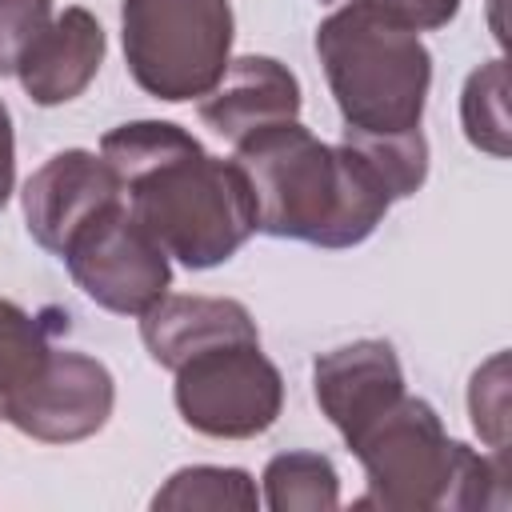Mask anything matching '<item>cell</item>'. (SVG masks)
I'll list each match as a JSON object with an SVG mask.
<instances>
[{
	"label": "cell",
	"mask_w": 512,
	"mask_h": 512,
	"mask_svg": "<svg viewBox=\"0 0 512 512\" xmlns=\"http://www.w3.org/2000/svg\"><path fill=\"white\" fill-rule=\"evenodd\" d=\"M124 204L192 272L232 260L256 232L252 188L236 160L212 156L172 120H128L100 136Z\"/></svg>",
	"instance_id": "obj_1"
},
{
	"label": "cell",
	"mask_w": 512,
	"mask_h": 512,
	"mask_svg": "<svg viewBox=\"0 0 512 512\" xmlns=\"http://www.w3.org/2000/svg\"><path fill=\"white\" fill-rule=\"evenodd\" d=\"M252 188L256 232L316 248H356L388 216L392 200L356 148L324 144L300 120L272 124L232 156Z\"/></svg>",
	"instance_id": "obj_2"
},
{
	"label": "cell",
	"mask_w": 512,
	"mask_h": 512,
	"mask_svg": "<svg viewBox=\"0 0 512 512\" xmlns=\"http://www.w3.org/2000/svg\"><path fill=\"white\" fill-rule=\"evenodd\" d=\"M348 452L360 460L368 492L356 508L384 512H480L504 508L508 460L476 452L444 432L440 412L404 392L372 416Z\"/></svg>",
	"instance_id": "obj_3"
},
{
	"label": "cell",
	"mask_w": 512,
	"mask_h": 512,
	"mask_svg": "<svg viewBox=\"0 0 512 512\" xmlns=\"http://www.w3.org/2000/svg\"><path fill=\"white\" fill-rule=\"evenodd\" d=\"M316 56L344 132L400 136L424 120L432 52L420 32L372 0H348L316 28Z\"/></svg>",
	"instance_id": "obj_4"
},
{
	"label": "cell",
	"mask_w": 512,
	"mask_h": 512,
	"mask_svg": "<svg viewBox=\"0 0 512 512\" xmlns=\"http://www.w3.org/2000/svg\"><path fill=\"white\" fill-rule=\"evenodd\" d=\"M228 0H124L120 40L132 80L164 100L184 104L208 96L232 60Z\"/></svg>",
	"instance_id": "obj_5"
},
{
	"label": "cell",
	"mask_w": 512,
	"mask_h": 512,
	"mask_svg": "<svg viewBox=\"0 0 512 512\" xmlns=\"http://www.w3.org/2000/svg\"><path fill=\"white\" fill-rule=\"evenodd\" d=\"M172 376L180 420L212 440H252L268 432L284 408V376L260 352V340L196 352L172 368Z\"/></svg>",
	"instance_id": "obj_6"
},
{
	"label": "cell",
	"mask_w": 512,
	"mask_h": 512,
	"mask_svg": "<svg viewBox=\"0 0 512 512\" xmlns=\"http://www.w3.org/2000/svg\"><path fill=\"white\" fill-rule=\"evenodd\" d=\"M60 260L76 288L116 316H144L172 288V256L132 216L124 196L96 212L64 244Z\"/></svg>",
	"instance_id": "obj_7"
},
{
	"label": "cell",
	"mask_w": 512,
	"mask_h": 512,
	"mask_svg": "<svg viewBox=\"0 0 512 512\" xmlns=\"http://www.w3.org/2000/svg\"><path fill=\"white\" fill-rule=\"evenodd\" d=\"M116 408V380L104 360L52 348L40 376L8 408V424L40 444H76L96 436Z\"/></svg>",
	"instance_id": "obj_8"
},
{
	"label": "cell",
	"mask_w": 512,
	"mask_h": 512,
	"mask_svg": "<svg viewBox=\"0 0 512 512\" xmlns=\"http://www.w3.org/2000/svg\"><path fill=\"white\" fill-rule=\"evenodd\" d=\"M120 180L112 164L100 152L88 148H64L48 156L28 180H24V224L40 248L52 256L64 252V244L108 204H116Z\"/></svg>",
	"instance_id": "obj_9"
},
{
	"label": "cell",
	"mask_w": 512,
	"mask_h": 512,
	"mask_svg": "<svg viewBox=\"0 0 512 512\" xmlns=\"http://www.w3.org/2000/svg\"><path fill=\"white\" fill-rule=\"evenodd\" d=\"M312 392L328 424L344 436V444L380 416L396 396H404V368L388 340H352L332 352H320L312 364Z\"/></svg>",
	"instance_id": "obj_10"
},
{
	"label": "cell",
	"mask_w": 512,
	"mask_h": 512,
	"mask_svg": "<svg viewBox=\"0 0 512 512\" xmlns=\"http://www.w3.org/2000/svg\"><path fill=\"white\" fill-rule=\"evenodd\" d=\"M196 112L236 148L272 124L300 120V80L276 56H236L220 84L196 100Z\"/></svg>",
	"instance_id": "obj_11"
},
{
	"label": "cell",
	"mask_w": 512,
	"mask_h": 512,
	"mask_svg": "<svg viewBox=\"0 0 512 512\" xmlns=\"http://www.w3.org/2000/svg\"><path fill=\"white\" fill-rule=\"evenodd\" d=\"M104 48L108 40H104L100 20L88 8L72 4L56 12L52 24L32 40L24 60L16 64V80L24 96L40 108L68 104L96 80L104 64Z\"/></svg>",
	"instance_id": "obj_12"
},
{
	"label": "cell",
	"mask_w": 512,
	"mask_h": 512,
	"mask_svg": "<svg viewBox=\"0 0 512 512\" xmlns=\"http://www.w3.org/2000/svg\"><path fill=\"white\" fill-rule=\"evenodd\" d=\"M140 320V340L160 368H180L188 356L216 344L260 340L252 312L232 296H180L164 292Z\"/></svg>",
	"instance_id": "obj_13"
},
{
	"label": "cell",
	"mask_w": 512,
	"mask_h": 512,
	"mask_svg": "<svg viewBox=\"0 0 512 512\" xmlns=\"http://www.w3.org/2000/svg\"><path fill=\"white\" fill-rule=\"evenodd\" d=\"M68 328V316L60 308L28 312L16 300L0 296V420H8V408L16 396L40 376L52 336Z\"/></svg>",
	"instance_id": "obj_14"
},
{
	"label": "cell",
	"mask_w": 512,
	"mask_h": 512,
	"mask_svg": "<svg viewBox=\"0 0 512 512\" xmlns=\"http://www.w3.org/2000/svg\"><path fill=\"white\" fill-rule=\"evenodd\" d=\"M156 512H224V508H260L252 472L224 464H188L176 468L152 496Z\"/></svg>",
	"instance_id": "obj_15"
},
{
	"label": "cell",
	"mask_w": 512,
	"mask_h": 512,
	"mask_svg": "<svg viewBox=\"0 0 512 512\" xmlns=\"http://www.w3.org/2000/svg\"><path fill=\"white\" fill-rule=\"evenodd\" d=\"M264 504L272 512L340 508V476L324 452H280L264 464Z\"/></svg>",
	"instance_id": "obj_16"
},
{
	"label": "cell",
	"mask_w": 512,
	"mask_h": 512,
	"mask_svg": "<svg viewBox=\"0 0 512 512\" xmlns=\"http://www.w3.org/2000/svg\"><path fill=\"white\" fill-rule=\"evenodd\" d=\"M460 124L472 148L504 160L508 156V68L504 60L480 64L460 92Z\"/></svg>",
	"instance_id": "obj_17"
},
{
	"label": "cell",
	"mask_w": 512,
	"mask_h": 512,
	"mask_svg": "<svg viewBox=\"0 0 512 512\" xmlns=\"http://www.w3.org/2000/svg\"><path fill=\"white\" fill-rule=\"evenodd\" d=\"M348 148L364 156V164L384 184L388 200H408L428 180V140L424 132H400V136H364V132H340Z\"/></svg>",
	"instance_id": "obj_18"
},
{
	"label": "cell",
	"mask_w": 512,
	"mask_h": 512,
	"mask_svg": "<svg viewBox=\"0 0 512 512\" xmlns=\"http://www.w3.org/2000/svg\"><path fill=\"white\" fill-rule=\"evenodd\" d=\"M468 416L496 460H508V352H492L468 380Z\"/></svg>",
	"instance_id": "obj_19"
},
{
	"label": "cell",
	"mask_w": 512,
	"mask_h": 512,
	"mask_svg": "<svg viewBox=\"0 0 512 512\" xmlns=\"http://www.w3.org/2000/svg\"><path fill=\"white\" fill-rule=\"evenodd\" d=\"M52 16V0H0V76H16V64Z\"/></svg>",
	"instance_id": "obj_20"
},
{
	"label": "cell",
	"mask_w": 512,
	"mask_h": 512,
	"mask_svg": "<svg viewBox=\"0 0 512 512\" xmlns=\"http://www.w3.org/2000/svg\"><path fill=\"white\" fill-rule=\"evenodd\" d=\"M380 8H388L392 16H400L404 24H412L416 32H432L456 20L460 0H372Z\"/></svg>",
	"instance_id": "obj_21"
},
{
	"label": "cell",
	"mask_w": 512,
	"mask_h": 512,
	"mask_svg": "<svg viewBox=\"0 0 512 512\" xmlns=\"http://www.w3.org/2000/svg\"><path fill=\"white\" fill-rule=\"evenodd\" d=\"M16 184V132H12V112L0 100V208L8 204Z\"/></svg>",
	"instance_id": "obj_22"
},
{
	"label": "cell",
	"mask_w": 512,
	"mask_h": 512,
	"mask_svg": "<svg viewBox=\"0 0 512 512\" xmlns=\"http://www.w3.org/2000/svg\"><path fill=\"white\" fill-rule=\"evenodd\" d=\"M328 4H332V0H328Z\"/></svg>",
	"instance_id": "obj_23"
}]
</instances>
